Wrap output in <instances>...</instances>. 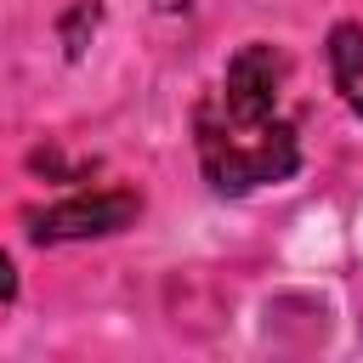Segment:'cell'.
<instances>
[{"label":"cell","instance_id":"7a4b0ae2","mask_svg":"<svg viewBox=\"0 0 363 363\" xmlns=\"http://www.w3.org/2000/svg\"><path fill=\"white\" fill-rule=\"evenodd\" d=\"M142 210V199L130 187H102V193H79V199H62L51 210L34 216V238L40 244H68V238H102V233H119L130 227Z\"/></svg>","mask_w":363,"mask_h":363},{"label":"cell","instance_id":"277c9868","mask_svg":"<svg viewBox=\"0 0 363 363\" xmlns=\"http://www.w3.org/2000/svg\"><path fill=\"white\" fill-rule=\"evenodd\" d=\"M11 295H17V267L0 255V301H11Z\"/></svg>","mask_w":363,"mask_h":363},{"label":"cell","instance_id":"6da1fadb","mask_svg":"<svg viewBox=\"0 0 363 363\" xmlns=\"http://www.w3.org/2000/svg\"><path fill=\"white\" fill-rule=\"evenodd\" d=\"M284 51H272L267 40H250L233 51L221 85L193 108V142H199V164L204 182L216 193H250L267 182L295 176L301 147H295V125L278 113V91H284Z\"/></svg>","mask_w":363,"mask_h":363},{"label":"cell","instance_id":"3957f363","mask_svg":"<svg viewBox=\"0 0 363 363\" xmlns=\"http://www.w3.org/2000/svg\"><path fill=\"white\" fill-rule=\"evenodd\" d=\"M329 79H335L340 102L352 113H363V28L357 23H335L329 28Z\"/></svg>","mask_w":363,"mask_h":363}]
</instances>
